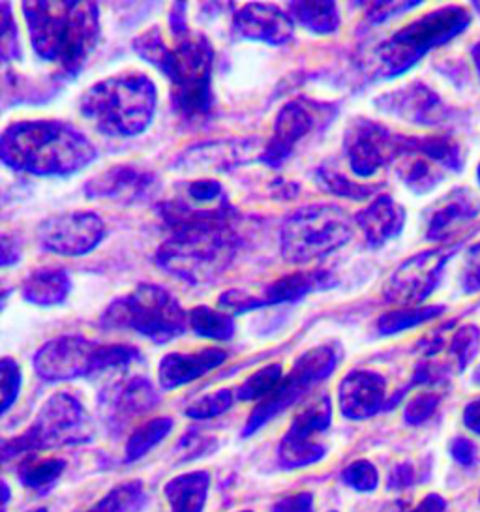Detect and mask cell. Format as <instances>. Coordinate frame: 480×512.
Here are the masks:
<instances>
[{
    "instance_id": "d6986e66",
    "label": "cell",
    "mask_w": 480,
    "mask_h": 512,
    "mask_svg": "<svg viewBox=\"0 0 480 512\" xmlns=\"http://www.w3.org/2000/svg\"><path fill=\"white\" fill-rule=\"evenodd\" d=\"M338 402L345 419L366 421L387 409V379L374 370L357 368L340 381Z\"/></svg>"
},
{
    "instance_id": "7c38bea8",
    "label": "cell",
    "mask_w": 480,
    "mask_h": 512,
    "mask_svg": "<svg viewBox=\"0 0 480 512\" xmlns=\"http://www.w3.org/2000/svg\"><path fill=\"white\" fill-rule=\"evenodd\" d=\"M344 152L351 173L360 179H370L383 167L407 156L409 136L396 134L381 122L359 117L349 122L345 130Z\"/></svg>"
},
{
    "instance_id": "30bf717a",
    "label": "cell",
    "mask_w": 480,
    "mask_h": 512,
    "mask_svg": "<svg viewBox=\"0 0 480 512\" xmlns=\"http://www.w3.org/2000/svg\"><path fill=\"white\" fill-rule=\"evenodd\" d=\"M338 362L340 346L334 342L304 351L299 359L293 362V368L289 370V374H285L278 389L254 407L250 419L242 430V437L254 436L267 422L278 417L287 407L293 406L306 392L312 391L315 385L332 376Z\"/></svg>"
},
{
    "instance_id": "d4e9b609",
    "label": "cell",
    "mask_w": 480,
    "mask_h": 512,
    "mask_svg": "<svg viewBox=\"0 0 480 512\" xmlns=\"http://www.w3.org/2000/svg\"><path fill=\"white\" fill-rule=\"evenodd\" d=\"M72 293V278L64 267H38L27 274L21 284L23 299L40 306H60Z\"/></svg>"
},
{
    "instance_id": "cb8c5ba5",
    "label": "cell",
    "mask_w": 480,
    "mask_h": 512,
    "mask_svg": "<svg viewBox=\"0 0 480 512\" xmlns=\"http://www.w3.org/2000/svg\"><path fill=\"white\" fill-rule=\"evenodd\" d=\"M332 286H336L332 272H293V274H287L284 278L272 282L263 291V295H257V297H259L261 308L278 306V304H297L315 291H325Z\"/></svg>"
},
{
    "instance_id": "52a82bcc",
    "label": "cell",
    "mask_w": 480,
    "mask_h": 512,
    "mask_svg": "<svg viewBox=\"0 0 480 512\" xmlns=\"http://www.w3.org/2000/svg\"><path fill=\"white\" fill-rule=\"evenodd\" d=\"M100 325L105 329H128L154 344H169L188 329V312L179 299L158 284H139L128 295L109 302Z\"/></svg>"
},
{
    "instance_id": "6125c7cd",
    "label": "cell",
    "mask_w": 480,
    "mask_h": 512,
    "mask_svg": "<svg viewBox=\"0 0 480 512\" xmlns=\"http://www.w3.org/2000/svg\"><path fill=\"white\" fill-rule=\"evenodd\" d=\"M479 499H480V497H479Z\"/></svg>"
},
{
    "instance_id": "f5cc1de1",
    "label": "cell",
    "mask_w": 480,
    "mask_h": 512,
    "mask_svg": "<svg viewBox=\"0 0 480 512\" xmlns=\"http://www.w3.org/2000/svg\"><path fill=\"white\" fill-rule=\"evenodd\" d=\"M464 424L469 432L480 436V398H475L465 406Z\"/></svg>"
},
{
    "instance_id": "603a6c76",
    "label": "cell",
    "mask_w": 480,
    "mask_h": 512,
    "mask_svg": "<svg viewBox=\"0 0 480 512\" xmlns=\"http://www.w3.org/2000/svg\"><path fill=\"white\" fill-rule=\"evenodd\" d=\"M405 209L389 194H379L362 211L357 212L355 222L370 248H381L396 239L405 226Z\"/></svg>"
},
{
    "instance_id": "e575fe53",
    "label": "cell",
    "mask_w": 480,
    "mask_h": 512,
    "mask_svg": "<svg viewBox=\"0 0 480 512\" xmlns=\"http://www.w3.org/2000/svg\"><path fill=\"white\" fill-rule=\"evenodd\" d=\"M64 467H66V462L59 458L36 460L30 456V460L21 462L17 467V477L23 486L44 494L55 482L59 481Z\"/></svg>"
},
{
    "instance_id": "5bb4252c",
    "label": "cell",
    "mask_w": 480,
    "mask_h": 512,
    "mask_svg": "<svg viewBox=\"0 0 480 512\" xmlns=\"http://www.w3.org/2000/svg\"><path fill=\"white\" fill-rule=\"evenodd\" d=\"M332 422V402L327 394H321L314 404L304 407L293 419L289 430L278 445V460L285 469L314 466L327 454L319 441Z\"/></svg>"
},
{
    "instance_id": "ac0fdd59",
    "label": "cell",
    "mask_w": 480,
    "mask_h": 512,
    "mask_svg": "<svg viewBox=\"0 0 480 512\" xmlns=\"http://www.w3.org/2000/svg\"><path fill=\"white\" fill-rule=\"evenodd\" d=\"M158 192L154 173L139 167L122 164L105 169L85 184V196L107 199L119 205H139L149 201Z\"/></svg>"
},
{
    "instance_id": "5b68a950",
    "label": "cell",
    "mask_w": 480,
    "mask_h": 512,
    "mask_svg": "<svg viewBox=\"0 0 480 512\" xmlns=\"http://www.w3.org/2000/svg\"><path fill=\"white\" fill-rule=\"evenodd\" d=\"M158 106V89L147 74L128 70L83 92L79 111L104 136L135 137L147 132Z\"/></svg>"
},
{
    "instance_id": "ab89813d",
    "label": "cell",
    "mask_w": 480,
    "mask_h": 512,
    "mask_svg": "<svg viewBox=\"0 0 480 512\" xmlns=\"http://www.w3.org/2000/svg\"><path fill=\"white\" fill-rule=\"evenodd\" d=\"M0 376H2V415L10 411L14 406L21 392V383H23V374L19 362L12 357H4L0 361Z\"/></svg>"
},
{
    "instance_id": "ba28073f",
    "label": "cell",
    "mask_w": 480,
    "mask_h": 512,
    "mask_svg": "<svg viewBox=\"0 0 480 512\" xmlns=\"http://www.w3.org/2000/svg\"><path fill=\"white\" fill-rule=\"evenodd\" d=\"M353 239V222L334 203H312L291 212L280 229V252L291 265L319 261Z\"/></svg>"
},
{
    "instance_id": "bcb514c9",
    "label": "cell",
    "mask_w": 480,
    "mask_h": 512,
    "mask_svg": "<svg viewBox=\"0 0 480 512\" xmlns=\"http://www.w3.org/2000/svg\"><path fill=\"white\" fill-rule=\"evenodd\" d=\"M419 0H409V2H370L366 8V17L370 23H383L390 17L400 16L413 8H417Z\"/></svg>"
},
{
    "instance_id": "8d00e7d4",
    "label": "cell",
    "mask_w": 480,
    "mask_h": 512,
    "mask_svg": "<svg viewBox=\"0 0 480 512\" xmlns=\"http://www.w3.org/2000/svg\"><path fill=\"white\" fill-rule=\"evenodd\" d=\"M145 499L141 481L124 482L107 492L98 503L85 512H135Z\"/></svg>"
},
{
    "instance_id": "8fae6325",
    "label": "cell",
    "mask_w": 480,
    "mask_h": 512,
    "mask_svg": "<svg viewBox=\"0 0 480 512\" xmlns=\"http://www.w3.org/2000/svg\"><path fill=\"white\" fill-rule=\"evenodd\" d=\"M83 424L85 409L81 402L68 392H57L45 402L27 432L4 441L2 458L10 460L19 454H36L59 445L85 441V437H81Z\"/></svg>"
},
{
    "instance_id": "74e56055",
    "label": "cell",
    "mask_w": 480,
    "mask_h": 512,
    "mask_svg": "<svg viewBox=\"0 0 480 512\" xmlns=\"http://www.w3.org/2000/svg\"><path fill=\"white\" fill-rule=\"evenodd\" d=\"M480 329L473 323L462 325L450 340V355L454 357L458 372H464L479 353Z\"/></svg>"
},
{
    "instance_id": "83f0119b",
    "label": "cell",
    "mask_w": 480,
    "mask_h": 512,
    "mask_svg": "<svg viewBox=\"0 0 480 512\" xmlns=\"http://www.w3.org/2000/svg\"><path fill=\"white\" fill-rule=\"evenodd\" d=\"M287 12L300 27L314 34L329 36L340 29V10L336 2H289Z\"/></svg>"
},
{
    "instance_id": "d6a6232c",
    "label": "cell",
    "mask_w": 480,
    "mask_h": 512,
    "mask_svg": "<svg viewBox=\"0 0 480 512\" xmlns=\"http://www.w3.org/2000/svg\"><path fill=\"white\" fill-rule=\"evenodd\" d=\"M315 179L319 182V186L332 196L347 197L353 201H364L372 196H379L381 186L377 184H359V182L351 181L347 175L340 173L336 167L321 166L315 173Z\"/></svg>"
},
{
    "instance_id": "91938a15",
    "label": "cell",
    "mask_w": 480,
    "mask_h": 512,
    "mask_svg": "<svg viewBox=\"0 0 480 512\" xmlns=\"http://www.w3.org/2000/svg\"><path fill=\"white\" fill-rule=\"evenodd\" d=\"M30 512H47V509H34V511Z\"/></svg>"
},
{
    "instance_id": "f546056e",
    "label": "cell",
    "mask_w": 480,
    "mask_h": 512,
    "mask_svg": "<svg viewBox=\"0 0 480 512\" xmlns=\"http://www.w3.org/2000/svg\"><path fill=\"white\" fill-rule=\"evenodd\" d=\"M447 312L445 306L441 304H430V306H405V308H396L381 314L377 319V332L381 336H394L400 332L415 329L419 325H424L432 319H437Z\"/></svg>"
},
{
    "instance_id": "681fc988",
    "label": "cell",
    "mask_w": 480,
    "mask_h": 512,
    "mask_svg": "<svg viewBox=\"0 0 480 512\" xmlns=\"http://www.w3.org/2000/svg\"><path fill=\"white\" fill-rule=\"evenodd\" d=\"M272 512H314V496L310 492H299L282 497L274 503Z\"/></svg>"
},
{
    "instance_id": "ffe728a7",
    "label": "cell",
    "mask_w": 480,
    "mask_h": 512,
    "mask_svg": "<svg viewBox=\"0 0 480 512\" xmlns=\"http://www.w3.org/2000/svg\"><path fill=\"white\" fill-rule=\"evenodd\" d=\"M233 31L239 38L265 42L269 46H284L293 40L295 21L278 6L250 2L235 12Z\"/></svg>"
},
{
    "instance_id": "4316f807",
    "label": "cell",
    "mask_w": 480,
    "mask_h": 512,
    "mask_svg": "<svg viewBox=\"0 0 480 512\" xmlns=\"http://www.w3.org/2000/svg\"><path fill=\"white\" fill-rule=\"evenodd\" d=\"M407 154H420L441 169L452 173H460L464 169L462 147L450 136H411Z\"/></svg>"
},
{
    "instance_id": "7a4b0ae2",
    "label": "cell",
    "mask_w": 480,
    "mask_h": 512,
    "mask_svg": "<svg viewBox=\"0 0 480 512\" xmlns=\"http://www.w3.org/2000/svg\"><path fill=\"white\" fill-rule=\"evenodd\" d=\"M171 44L160 27H150L134 40V51L152 64L171 85V100L182 121H207L214 107L212 66L214 49L203 32L186 23V2H175L169 12Z\"/></svg>"
},
{
    "instance_id": "60d3db41",
    "label": "cell",
    "mask_w": 480,
    "mask_h": 512,
    "mask_svg": "<svg viewBox=\"0 0 480 512\" xmlns=\"http://www.w3.org/2000/svg\"><path fill=\"white\" fill-rule=\"evenodd\" d=\"M342 481L349 488L362 492V494H368V492H374L375 488H377L379 473H377V469H375L372 462L357 460V462L349 464L342 471Z\"/></svg>"
},
{
    "instance_id": "816d5d0a",
    "label": "cell",
    "mask_w": 480,
    "mask_h": 512,
    "mask_svg": "<svg viewBox=\"0 0 480 512\" xmlns=\"http://www.w3.org/2000/svg\"><path fill=\"white\" fill-rule=\"evenodd\" d=\"M21 259V246L15 241V237L4 233L2 235V267L15 265Z\"/></svg>"
},
{
    "instance_id": "ee69618b",
    "label": "cell",
    "mask_w": 480,
    "mask_h": 512,
    "mask_svg": "<svg viewBox=\"0 0 480 512\" xmlns=\"http://www.w3.org/2000/svg\"><path fill=\"white\" fill-rule=\"evenodd\" d=\"M186 197L194 205H218L225 201V192L222 182L216 179H199V181L190 182L186 186Z\"/></svg>"
},
{
    "instance_id": "9c48e42d",
    "label": "cell",
    "mask_w": 480,
    "mask_h": 512,
    "mask_svg": "<svg viewBox=\"0 0 480 512\" xmlns=\"http://www.w3.org/2000/svg\"><path fill=\"white\" fill-rule=\"evenodd\" d=\"M141 359L139 349L128 344H100L83 336L66 334L45 342L34 355L36 374L49 383L72 381L124 368Z\"/></svg>"
},
{
    "instance_id": "f1b7e54d",
    "label": "cell",
    "mask_w": 480,
    "mask_h": 512,
    "mask_svg": "<svg viewBox=\"0 0 480 512\" xmlns=\"http://www.w3.org/2000/svg\"><path fill=\"white\" fill-rule=\"evenodd\" d=\"M398 177L413 194L422 196V194L432 192L441 182L445 181V169H441L420 154H407L400 160Z\"/></svg>"
},
{
    "instance_id": "7bdbcfd3",
    "label": "cell",
    "mask_w": 480,
    "mask_h": 512,
    "mask_svg": "<svg viewBox=\"0 0 480 512\" xmlns=\"http://www.w3.org/2000/svg\"><path fill=\"white\" fill-rule=\"evenodd\" d=\"M441 396L435 392H420L415 398L407 402L404 409V421L409 426H420L428 421L439 407Z\"/></svg>"
},
{
    "instance_id": "94428289",
    "label": "cell",
    "mask_w": 480,
    "mask_h": 512,
    "mask_svg": "<svg viewBox=\"0 0 480 512\" xmlns=\"http://www.w3.org/2000/svg\"><path fill=\"white\" fill-rule=\"evenodd\" d=\"M240 512H252V511H240Z\"/></svg>"
},
{
    "instance_id": "11a10c76",
    "label": "cell",
    "mask_w": 480,
    "mask_h": 512,
    "mask_svg": "<svg viewBox=\"0 0 480 512\" xmlns=\"http://www.w3.org/2000/svg\"><path fill=\"white\" fill-rule=\"evenodd\" d=\"M471 57H473V64H475L480 76V40L475 46L471 47Z\"/></svg>"
},
{
    "instance_id": "6da1fadb",
    "label": "cell",
    "mask_w": 480,
    "mask_h": 512,
    "mask_svg": "<svg viewBox=\"0 0 480 512\" xmlns=\"http://www.w3.org/2000/svg\"><path fill=\"white\" fill-rule=\"evenodd\" d=\"M158 216L169 233L154 257L158 269L190 286H209L233 265L239 212L227 199L212 209L182 197L167 199L158 205Z\"/></svg>"
},
{
    "instance_id": "c3c4849f",
    "label": "cell",
    "mask_w": 480,
    "mask_h": 512,
    "mask_svg": "<svg viewBox=\"0 0 480 512\" xmlns=\"http://www.w3.org/2000/svg\"><path fill=\"white\" fill-rule=\"evenodd\" d=\"M450 454H452L454 462H458L460 466L464 467L475 466L477 458H479L477 445L467 437H454L450 441Z\"/></svg>"
},
{
    "instance_id": "f35d334b",
    "label": "cell",
    "mask_w": 480,
    "mask_h": 512,
    "mask_svg": "<svg viewBox=\"0 0 480 512\" xmlns=\"http://www.w3.org/2000/svg\"><path fill=\"white\" fill-rule=\"evenodd\" d=\"M235 404V392L231 389H220V391L207 394L199 400H195L192 406L186 409V415L195 421H207L224 415Z\"/></svg>"
},
{
    "instance_id": "1f68e13d",
    "label": "cell",
    "mask_w": 480,
    "mask_h": 512,
    "mask_svg": "<svg viewBox=\"0 0 480 512\" xmlns=\"http://www.w3.org/2000/svg\"><path fill=\"white\" fill-rule=\"evenodd\" d=\"M160 402V396L149 379L134 377L120 387L115 396V409L119 415L134 417L143 415Z\"/></svg>"
},
{
    "instance_id": "836d02e7",
    "label": "cell",
    "mask_w": 480,
    "mask_h": 512,
    "mask_svg": "<svg viewBox=\"0 0 480 512\" xmlns=\"http://www.w3.org/2000/svg\"><path fill=\"white\" fill-rule=\"evenodd\" d=\"M173 426L175 422L171 417H156L135 428L134 434L126 443V462H135L152 451L156 445H160L171 434Z\"/></svg>"
},
{
    "instance_id": "277c9868",
    "label": "cell",
    "mask_w": 480,
    "mask_h": 512,
    "mask_svg": "<svg viewBox=\"0 0 480 512\" xmlns=\"http://www.w3.org/2000/svg\"><path fill=\"white\" fill-rule=\"evenodd\" d=\"M4 166L36 177H70L89 167L98 151L75 126L62 121H19L0 137Z\"/></svg>"
},
{
    "instance_id": "3957f363",
    "label": "cell",
    "mask_w": 480,
    "mask_h": 512,
    "mask_svg": "<svg viewBox=\"0 0 480 512\" xmlns=\"http://www.w3.org/2000/svg\"><path fill=\"white\" fill-rule=\"evenodd\" d=\"M21 12L36 57L51 64L59 77L79 76L100 42L98 2L25 0Z\"/></svg>"
},
{
    "instance_id": "7dc6e473",
    "label": "cell",
    "mask_w": 480,
    "mask_h": 512,
    "mask_svg": "<svg viewBox=\"0 0 480 512\" xmlns=\"http://www.w3.org/2000/svg\"><path fill=\"white\" fill-rule=\"evenodd\" d=\"M447 379V368H443L441 364L432 362L430 359H424V361L417 364L413 377H411V383L409 387H417V385H437V383H443ZM407 387V389H409ZM404 389V391H407Z\"/></svg>"
},
{
    "instance_id": "e0dca14e",
    "label": "cell",
    "mask_w": 480,
    "mask_h": 512,
    "mask_svg": "<svg viewBox=\"0 0 480 512\" xmlns=\"http://www.w3.org/2000/svg\"><path fill=\"white\" fill-rule=\"evenodd\" d=\"M317 104L297 98L287 102L276 115L272 136H270L267 147L259 154V162L265 166L280 169L285 162L297 151L300 141L314 132L317 124V115L325 109H314Z\"/></svg>"
},
{
    "instance_id": "4dcf8cb0",
    "label": "cell",
    "mask_w": 480,
    "mask_h": 512,
    "mask_svg": "<svg viewBox=\"0 0 480 512\" xmlns=\"http://www.w3.org/2000/svg\"><path fill=\"white\" fill-rule=\"evenodd\" d=\"M188 327L195 336L209 338L214 342H229L235 336V319L224 310H216L210 306H195L188 312Z\"/></svg>"
},
{
    "instance_id": "6f0895ef",
    "label": "cell",
    "mask_w": 480,
    "mask_h": 512,
    "mask_svg": "<svg viewBox=\"0 0 480 512\" xmlns=\"http://www.w3.org/2000/svg\"><path fill=\"white\" fill-rule=\"evenodd\" d=\"M473 6H475L477 10H480V2H473Z\"/></svg>"
},
{
    "instance_id": "d590c367",
    "label": "cell",
    "mask_w": 480,
    "mask_h": 512,
    "mask_svg": "<svg viewBox=\"0 0 480 512\" xmlns=\"http://www.w3.org/2000/svg\"><path fill=\"white\" fill-rule=\"evenodd\" d=\"M282 379H284L282 364L280 362L269 364V366L257 370L255 374H252L240 385L237 389V398L242 402H254V400L263 402L265 398H269L270 394L278 389Z\"/></svg>"
},
{
    "instance_id": "2e32d148",
    "label": "cell",
    "mask_w": 480,
    "mask_h": 512,
    "mask_svg": "<svg viewBox=\"0 0 480 512\" xmlns=\"http://www.w3.org/2000/svg\"><path fill=\"white\" fill-rule=\"evenodd\" d=\"M374 104L394 119L424 128H443L458 117L454 107L447 106L437 92L420 81L385 92Z\"/></svg>"
},
{
    "instance_id": "4fadbf2b",
    "label": "cell",
    "mask_w": 480,
    "mask_h": 512,
    "mask_svg": "<svg viewBox=\"0 0 480 512\" xmlns=\"http://www.w3.org/2000/svg\"><path fill=\"white\" fill-rule=\"evenodd\" d=\"M458 248L460 246L456 244L439 246L407 257L390 274L389 282L383 287L385 301L398 304L400 308L426 301L439 286L445 267L458 252Z\"/></svg>"
},
{
    "instance_id": "f6af8a7d",
    "label": "cell",
    "mask_w": 480,
    "mask_h": 512,
    "mask_svg": "<svg viewBox=\"0 0 480 512\" xmlns=\"http://www.w3.org/2000/svg\"><path fill=\"white\" fill-rule=\"evenodd\" d=\"M460 284L467 295L480 293V242H475L465 254Z\"/></svg>"
},
{
    "instance_id": "9f6ffc18",
    "label": "cell",
    "mask_w": 480,
    "mask_h": 512,
    "mask_svg": "<svg viewBox=\"0 0 480 512\" xmlns=\"http://www.w3.org/2000/svg\"><path fill=\"white\" fill-rule=\"evenodd\" d=\"M473 381H475V383H477V385H480V364H479V368H477V370H475V374H473Z\"/></svg>"
},
{
    "instance_id": "8992f818",
    "label": "cell",
    "mask_w": 480,
    "mask_h": 512,
    "mask_svg": "<svg viewBox=\"0 0 480 512\" xmlns=\"http://www.w3.org/2000/svg\"><path fill=\"white\" fill-rule=\"evenodd\" d=\"M471 25L462 6H443L407 23L375 49L377 76L394 79L415 68L435 47L445 46Z\"/></svg>"
},
{
    "instance_id": "680465c9",
    "label": "cell",
    "mask_w": 480,
    "mask_h": 512,
    "mask_svg": "<svg viewBox=\"0 0 480 512\" xmlns=\"http://www.w3.org/2000/svg\"><path fill=\"white\" fill-rule=\"evenodd\" d=\"M477 179H479V184H480V164H479V167H477Z\"/></svg>"
},
{
    "instance_id": "9a60e30c",
    "label": "cell",
    "mask_w": 480,
    "mask_h": 512,
    "mask_svg": "<svg viewBox=\"0 0 480 512\" xmlns=\"http://www.w3.org/2000/svg\"><path fill=\"white\" fill-rule=\"evenodd\" d=\"M42 248L62 257H81L94 252L105 239L104 220L92 211L62 212L38 226Z\"/></svg>"
},
{
    "instance_id": "44dd1931",
    "label": "cell",
    "mask_w": 480,
    "mask_h": 512,
    "mask_svg": "<svg viewBox=\"0 0 480 512\" xmlns=\"http://www.w3.org/2000/svg\"><path fill=\"white\" fill-rule=\"evenodd\" d=\"M480 214V199L469 188H452L428 212L426 241H447L456 227L471 222Z\"/></svg>"
},
{
    "instance_id": "b9f144b4",
    "label": "cell",
    "mask_w": 480,
    "mask_h": 512,
    "mask_svg": "<svg viewBox=\"0 0 480 512\" xmlns=\"http://www.w3.org/2000/svg\"><path fill=\"white\" fill-rule=\"evenodd\" d=\"M0 57L2 62L8 66L12 61L21 59V47H19V36H17V25L12 16L10 2H2V34H0Z\"/></svg>"
},
{
    "instance_id": "484cf974",
    "label": "cell",
    "mask_w": 480,
    "mask_h": 512,
    "mask_svg": "<svg viewBox=\"0 0 480 512\" xmlns=\"http://www.w3.org/2000/svg\"><path fill=\"white\" fill-rule=\"evenodd\" d=\"M210 475L207 471H190L165 484V499L171 512H203L209 496Z\"/></svg>"
},
{
    "instance_id": "7402d4cb",
    "label": "cell",
    "mask_w": 480,
    "mask_h": 512,
    "mask_svg": "<svg viewBox=\"0 0 480 512\" xmlns=\"http://www.w3.org/2000/svg\"><path fill=\"white\" fill-rule=\"evenodd\" d=\"M225 361L227 351L220 347H205L195 353H167L158 366V381L165 391H175L207 376Z\"/></svg>"
},
{
    "instance_id": "f907efd6",
    "label": "cell",
    "mask_w": 480,
    "mask_h": 512,
    "mask_svg": "<svg viewBox=\"0 0 480 512\" xmlns=\"http://www.w3.org/2000/svg\"><path fill=\"white\" fill-rule=\"evenodd\" d=\"M415 481V471L411 464H400V466L394 467L392 473L389 475V486L390 490H405L409 488Z\"/></svg>"
},
{
    "instance_id": "db71d44e",
    "label": "cell",
    "mask_w": 480,
    "mask_h": 512,
    "mask_svg": "<svg viewBox=\"0 0 480 512\" xmlns=\"http://www.w3.org/2000/svg\"><path fill=\"white\" fill-rule=\"evenodd\" d=\"M447 511V501L439 494H428L420 501L415 509L409 512H445Z\"/></svg>"
}]
</instances>
